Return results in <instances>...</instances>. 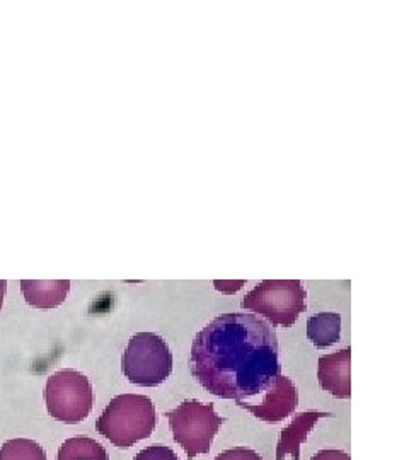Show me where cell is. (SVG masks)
<instances>
[{
  "label": "cell",
  "instance_id": "cell-1",
  "mask_svg": "<svg viewBox=\"0 0 409 460\" xmlns=\"http://www.w3.org/2000/svg\"><path fill=\"white\" fill-rule=\"evenodd\" d=\"M190 368L213 395L247 401L280 376L279 336L256 314H222L198 332Z\"/></svg>",
  "mask_w": 409,
  "mask_h": 460
},
{
  "label": "cell",
  "instance_id": "cell-2",
  "mask_svg": "<svg viewBox=\"0 0 409 460\" xmlns=\"http://www.w3.org/2000/svg\"><path fill=\"white\" fill-rule=\"evenodd\" d=\"M157 425L156 406L147 395H116L99 416V433L118 448H130L148 438Z\"/></svg>",
  "mask_w": 409,
  "mask_h": 460
},
{
  "label": "cell",
  "instance_id": "cell-3",
  "mask_svg": "<svg viewBox=\"0 0 409 460\" xmlns=\"http://www.w3.org/2000/svg\"><path fill=\"white\" fill-rule=\"evenodd\" d=\"M121 368L131 384L157 387L173 372V353L159 334L137 332L123 353Z\"/></svg>",
  "mask_w": 409,
  "mask_h": 460
},
{
  "label": "cell",
  "instance_id": "cell-4",
  "mask_svg": "<svg viewBox=\"0 0 409 460\" xmlns=\"http://www.w3.org/2000/svg\"><path fill=\"white\" fill-rule=\"evenodd\" d=\"M306 290L298 279H264L243 300V307L268 319L273 326L290 328L306 311Z\"/></svg>",
  "mask_w": 409,
  "mask_h": 460
},
{
  "label": "cell",
  "instance_id": "cell-5",
  "mask_svg": "<svg viewBox=\"0 0 409 460\" xmlns=\"http://www.w3.org/2000/svg\"><path fill=\"white\" fill-rule=\"evenodd\" d=\"M165 418L174 442L182 447L190 459L210 452L213 438L226 421L215 412L213 404H203L195 399L181 402L176 410L165 412Z\"/></svg>",
  "mask_w": 409,
  "mask_h": 460
},
{
  "label": "cell",
  "instance_id": "cell-6",
  "mask_svg": "<svg viewBox=\"0 0 409 460\" xmlns=\"http://www.w3.org/2000/svg\"><path fill=\"white\" fill-rule=\"evenodd\" d=\"M45 402L51 418L67 425H77L93 411L94 393L91 380L77 370H58L47 380Z\"/></svg>",
  "mask_w": 409,
  "mask_h": 460
},
{
  "label": "cell",
  "instance_id": "cell-7",
  "mask_svg": "<svg viewBox=\"0 0 409 460\" xmlns=\"http://www.w3.org/2000/svg\"><path fill=\"white\" fill-rule=\"evenodd\" d=\"M236 404L245 411L253 412V416L262 421L279 423L295 411L298 404V393L290 378L279 376L268 391L247 401H237Z\"/></svg>",
  "mask_w": 409,
  "mask_h": 460
},
{
  "label": "cell",
  "instance_id": "cell-8",
  "mask_svg": "<svg viewBox=\"0 0 409 460\" xmlns=\"http://www.w3.org/2000/svg\"><path fill=\"white\" fill-rule=\"evenodd\" d=\"M351 348L319 358L317 378L321 387L338 399L351 397Z\"/></svg>",
  "mask_w": 409,
  "mask_h": 460
},
{
  "label": "cell",
  "instance_id": "cell-9",
  "mask_svg": "<svg viewBox=\"0 0 409 460\" xmlns=\"http://www.w3.org/2000/svg\"><path fill=\"white\" fill-rule=\"evenodd\" d=\"M70 290L68 279H22L21 292L24 300L41 311L57 309L66 302Z\"/></svg>",
  "mask_w": 409,
  "mask_h": 460
},
{
  "label": "cell",
  "instance_id": "cell-10",
  "mask_svg": "<svg viewBox=\"0 0 409 460\" xmlns=\"http://www.w3.org/2000/svg\"><path fill=\"white\" fill-rule=\"evenodd\" d=\"M331 412H300L294 421L280 433L279 447H277V460L285 459V456H294V460L300 459V445L306 442L314 425L323 420L331 418Z\"/></svg>",
  "mask_w": 409,
  "mask_h": 460
},
{
  "label": "cell",
  "instance_id": "cell-11",
  "mask_svg": "<svg viewBox=\"0 0 409 460\" xmlns=\"http://www.w3.org/2000/svg\"><path fill=\"white\" fill-rule=\"evenodd\" d=\"M342 315L336 313H321L312 315L307 323V338L316 348H329L340 341Z\"/></svg>",
  "mask_w": 409,
  "mask_h": 460
},
{
  "label": "cell",
  "instance_id": "cell-12",
  "mask_svg": "<svg viewBox=\"0 0 409 460\" xmlns=\"http://www.w3.org/2000/svg\"><path fill=\"white\" fill-rule=\"evenodd\" d=\"M58 460H110L104 447L89 437H74L58 450Z\"/></svg>",
  "mask_w": 409,
  "mask_h": 460
},
{
  "label": "cell",
  "instance_id": "cell-13",
  "mask_svg": "<svg viewBox=\"0 0 409 460\" xmlns=\"http://www.w3.org/2000/svg\"><path fill=\"white\" fill-rule=\"evenodd\" d=\"M0 460H47V452L34 440L14 438L0 447Z\"/></svg>",
  "mask_w": 409,
  "mask_h": 460
},
{
  "label": "cell",
  "instance_id": "cell-14",
  "mask_svg": "<svg viewBox=\"0 0 409 460\" xmlns=\"http://www.w3.org/2000/svg\"><path fill=\"white\" fill-rule=\"evenodd\" d=\"M133 460H180V457L176 456V452L173 448H169L165 445L156 444L138 452Z\"/></svg>",
  "mask_w": 409,
  "mask_h": 460
},
{
  "label": "cell",
  "instance_id": "cell-15",
  "mask_svg": "<svg viewBox=\"0 0 409 460\" xmlns=\"http://www.w3.org/2000/svg\"><path fill=\"white\" fill-rule=\"evenodd\" d=\"M213 460H262V457L251 448L236 447V448H230V450L218 454Z\"/></svg>",
  "mask_w": 409,
  "mask_h": 460
},
{
  "label": "cell",
  "instance_id": "cell-16",
  "mask_svg": "<svg viewBox=\"0 0 409 460\" xmlns=\"http://www.w3.org/2000/svg\"><path fill=\"white\" fill-rule=\"evenodd\" d=\"M311 460H351V457L343 450H321Z\"/></svg>",
  "mask_w": 409,
  "mask_h": 460
},
{
  "label": "cell",
  "instance_id": "cell-17",
  "mask_svg": "<svg viewBox=\"0 0 409 460\" xmlns=\"http://www.w3.org/2000/svg\"><path fill=\"white\" fill-rule=\"evenodd\" d=\"M224 283H226V287H217V288L226 294H234L237 288H241L245 285V281L241 279V281H224Z\"/></svg>",
  "mask_w": 409,
  "mask_h": 460
},
{
  "label": "cell",
  "instance_id": "cell-18",
  "mask_svg": "<svg viewBox=\"0 0 409 460\" xmlns=\"http://www.w3.org/2000/svg\"><path fill=\"white\" fill-rule=\"evenodd\" d=\"M5 292H7V281H5V279H0V311H2V305H4Z\"/></svg>",
  "mask_w": 409,
  "mask_h": 460
}]
</instances>
